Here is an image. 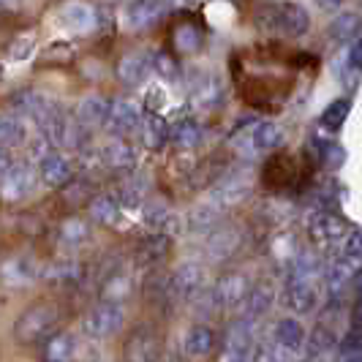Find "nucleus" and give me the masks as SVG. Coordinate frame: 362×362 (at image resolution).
Segmentation results:
<instances>
[{
    "instance_id": "1",
    "label": "nucleus",
    "mask_w": 362,
    "mask_h": 362,
    "mask_svg": "<svg viewBox=\"0 0 362 362\" xmlns=\"http://www.w3.org/2000/svg\"><path fill=\"white\" fill-rule=\"evenodd\" d=\"M262 28H267L272 33H281V36H303L308 33L310 17L303 6H294V3H284V6H267L262 8V17L256 19Z\"/></svg>"
},
{
    "instance_id": "2",
    "label": "nucleus",
    "mask_w": 362,
    "mask_h": 362,
    "mask_svg": "<svg viewBox=\"0 0 362 362\" xmlns=\"http://www.w3.org/2000/svg\"><path fill=\"white\" fill-rule=\"evenodd\" d=\"M57 325V308L52 303H36L17 319L14 335L19 344H38L44 341Z\"/></svg>"
},
{
    "instance_id": "3",
    "label": "nucleus",
    "mask_w": 362,
    "mask_h": 362,
    "mask_svg": "<svg viewBox=\"0 0 362 362\" xmlns=\"http://www.w3.org/2000/svg\"><path fill=\"white\" fill-rule=\"evenodd\" d=\"M126 325V308L115 305V303H101L85 316L82 329L90 338H112L115 332H120Z\"/></svg>"
},
{
    "instance_id": "4",
    "label": "nucleus",
    "mask_w": 362,
    "mask_h": 362,
    "mask_svg": "<svg viewBox=\"0 0 362 362\" xmlns=\"http://www.w3.org/2000/svg\"><path fill=\"white\" fill-rule=\"evenodd\" d=\"M38 126H41V134H44V139L54 147H69V145H76L74 142V131L71 123H69V117H66V112L60 107H54V104H47V107L41 109V115L36 117Z\"/></svg>"
},
{
    "instance_id": "5",
    "label": "nucleus",
    "mask_w": 362,
    "mask_h": 362,
    "mask_svg": "<svg viewBox=\"0 0 362 362\" xmlns=\"http://www.w3.org/2000/svg\"><path fill=\"white\" fill-rule=\"evenodd\" d=\"M33 188H36V172L28 163L14 161L0 177V194H3V199L8 202H19L25 197H30Z\"/></svg>"
},
{
    "instance_id": "6",
    "label": "nucleus",
    "mask_w": 362,
    "mask_h": 362,
    "mask_svg": "<svg viewBox=\"0 0 362 362\" xmlns=\"http://www.w3.org/2000/svg\"><path fill=\"white\" fill-rule=\"evenodd\" d=\"M204 286V267L197 262H188L182 264L180 270H175L166 281V294L175 297V300H191L197 297Z\"/></svg>"
},
{
    "instance_id": "7",
    "label": "nucleus",
    "mask_w": 362,
    "mask_h": 362,
    "mask_svg": "<svg viewBox=\"0 0 362 362\" xmlns=\"http://www.w3.org/2000/svg\"><path fill=\"white\" fill-rule=\"evenodd\" d=\"M251 191H254V175L251 172H232L229 177H223L216 185L210 204L213 207H232L237 202L248 199Z\"/></svg>"
},
{
    "instance_id": "8",
    "label": "nucleus",
    "mask_w": 362,
    "mask_h": 362,
    "mask_svg": "<svg viewBox=\"0 0 362 362\" xmlns=\"http://www.w3.org/2000/svg\"><path fill=\"white\" fill-rule=\"evenodd\" d=\"M357 281H360V275L354 272V267H351L346 259L329 262L327 270L322 272V284H325V289L332 303H341L346 297V291H349V286H351V284L357 286Z\"/></svg>"
},
{
    "instance_id": "9",
    "label": "nucleus",
    "mask_w": 362,
    "mask_h": 362,
    "mask_svg": "<svg viewBox=\"0 0 362 362\" xmlns=\"http://www.w3.org/2000/svg\"><path fill=\"white\" fill-rule=\"evenodd\" d=\"M346 221L341 216H335V213H329V210H322V213H316V216L308 221V235L313 237V243H319V245H335V243H341L346 240Z\"/></svg>"
},
{
    "instance_id": "10",
    "label": "nucleus",
    "mask_w": 362,
    "mask_h": 362,
    "mask_svg": "<svg viewBox=\"0 0 362 362\" xmlns=\"http://www.w3.org/2000/svg\"><path fill=\"white\" fill-rule=\"evenodd\" d=\"M248 289H251V284H248V278L243 272L223 275L216 284V289H213V305L216 308H237V305H243Z\"/></svg>"
},
{
    "instance_id": "11",
    "label": "nucleus",
    "mask_w": 362,
    "mask_h": 362,
    "mask_svg": "<svg viewBox=\"0 0 362 362\" xmlns=\"http://www.w3.org/2000/svg\"><path fill=\"white\" fill-rule=\"evenodd\" d=\"M158 349H161L158 332L150 329V327H136L126 344V360L128 362H156Z\"/></svg>"
},
{
    "instance_id": "12",
    "label": "nucleus",
    "mask_w": 362,
    "mask_h": 362,
    "mask_svg": "<svg viewBox=\"0 0 362 362\" xmlns=\"http://www.w3.org/2000/svg\"><path fill=\"white\" fill-rule=\"evenodd\" d=\"M319 297H322V284H316V281H286L284 300L294 313H310L319 305Z\"/></svg>"
},
{
    "instance_id": "13",
    "label": "nucleus",
    "mask_w": 362,
    "mask_h": 362,
    "mask_svg": "<svg viewBox=\"0 0 362 362\" xmlns=\"http://www.w3.org/2000/svg\"><path fill=\"white\" fill-rule=\"evenodd\" d=\"M0 278L8 286H28L41 278V264L33 256H14L0 267Z\"/></svg>"
},
{
    "instance_id": "14",
    "label": "nucleus",
    "mask_w": 362,
    "mask_h": 362,
    "mask_svg": "<svg viewBox=\"0 0 362 362\" xmlns=\"http://www.w3.org/2000/svg\"><path fill=\"white\" fill-rule=\"evenodd\" d=\"M153 71V57L147 52H128L117 63V79L128 88H139L145 85L147 76Z\"/></svg>"
},
{
    "instance_id": "15",
    "label": "nucleus",
    "mask_w": 362,
    "mask_h": 362,
    "mask_svg": "<svg viewBox=\"0 0 362 362\" xmlns=\"http://www.w3.org/2000/svg\"><path fill=\"white\" fill-rule=\"evenodd\" d=\"M107 126L109 131H115L117 136L123 134H131L142 126V115H139V107L131 104L126 98H117L109 104V115H107Z\"/></svg>"
},
{
    "instance_id": "16",
    "label": "nucleus",
    "mask_w": 362,
    "mask_h": 362,
    "mask_svg": "<svg viewBox=\"0 0 362 362\" xmlns=\"http://www.w3.org/2000/svg\"><path fill=\"white\" fill-rule=\"evenodd\" d=\"M98 156V163L107 166V169H115V172H131L136 166V153L134 147L123 142V139H112L101 150H95Z\"/></svg>"
},
{
    "instance_id": "17",
    "label": "nucleus",
    "mask_w": 362,
    "mask_h": 362,
    "mask_svg": "<svg viewBox=\"0 0 362 362\" xmlns=\"http://www.w3.org/2000/svg\"><path fill=\"white\" fill-rule=\"evenodd\" d=\"M85 264L82 262H74V259H60L52 262L47 270H41V278L49 281L52 286H76L85 281Z\"/></svg>"
},
{
    "instance_id": "18",
    "label": "nucleus",
    "mask_w": 362,
    "mask_h": 362,
    "mask_svg": "<svg viewBox=\"0 0 362 362\" xmlns=\"http://www.w3.org/2000/svg\"><path fill=\"white\" fill-rule=\"evenodd\" d=\"M63 25L74 30V33H90L93 28L101 25V17H98V8L95 6H85V3H74V6H66L63 8Z\"/></svg>"
},
{
    "instance_id": "19",
    "label": "nucleus",
    "mask_w": 362,
    "mask_h": 362,
    "mask_svg": "<svg viewBox=\"0 0 362 362\" xmlns=\"http://www.w3.org/2000/svg\"><path fill=\"white\" fill-rule=\"evenodd\" d=\"M38 172H41V180L47 182V185H54V188L69 185V182L74 180L71 161H69V158H63V156H57V153L44 156V158L38 161Z\"/></svg>"
},
{
    "instance_id": "20",
    "label": "nucleus",
    "mask_w": 362,
    "mask_h": 362,
    "mask_svg": "<svg viewBox=\"0 0 362 362\" xmlns=\"http://www.w3.org/2000/svg\"><path fill=\"white\" fill-rule=\"evenodd\" d=\"M272 303H275V286L267 284V281H262L259 286H251V289H248L245 300H243V313H245V319L251 322V319L264 316V313L272 308Z\"/></svg>"
},
{
    "instance_id": "21",
    "label": "nucleus",
    "mask_w": 362,
    "mask_h": 362,
    "mask_svg": "<svg viewBox=\"0 0 362 362\" xmlns=\"http://www.w3.org/2000/svg\"><path fill=\"white\" fill-rule=\"evenodd\" d=\"M109 115V101L101 95H88L79 101L76 107V123L79 128H101L107 123Z\"/></svg>"
},
{
    "instance_id": "22",
    "label": "nucleus",
    "mask_w": 362,
    "mask_h": 362,
    "mask_svg": "<svg viewBox=\"0 0 362 362\" xmlns=\"http://www.w3.org/2000/svg\"><path fill=\"white\" fill-rule=\"evenodd\" d=\"M221 98H223V90H221V82L213 74H202L191 85V101L199 109H216L221 104Z\"/></svg>"
},
{
    "instance_id": "23",
    "label": "nucleus",
    "mask_w": 362,
    "mask_h": 362,
    "mask_svg": "<svg viewBox=\"0 0 362 362\" xmlns=\"http://www.w3.org/2000/svg\"><path fill=\"white\" fill-rule=\"evenodd\" d=\"M169 248H172L169 237L150 235V237H145L139 245H136V251H134V259H136V264H142V267H150V264H158V262H163V259H166V254H169Z\"/></svg>"
},
{
    "instance_id": "24",
    "label": "nucleus",
    "mask_w": 362,
    "mask_h": 362,
    "mask_svg": "<svg viewBox=\"0 0 362 362\" xmlns=\"http://www.w3.org/2000/svg\"><path fill=\"white\" fill-rule=\"evenodd\" d=\"M166 11H169V6H163V3H131L126 6V22L139 30V28L156 25Z\"/></svg>"
},
{
    "instance_id": "25",
    "label": "nucleus",
    "mask_w": 362,
    "mask_h": 362,
    "mask_svg": "<svg viewBox=\"0 0 362 362\" xmlns=\"http://www.w3.org/2000/svg\"><path fill=\"white\" fill-rule=\"evenodd\" d=\"M57 240H60V245L79 248V245H85V243L90 240V223L79 216L66 218V221L60 223V229H57Z\"/></svg>"
},
{
    "instance_id": "26",
    "label": "nucleus",
    "mask_w": 362,
    "mask_h": 362,
    "mask_svg": "<svg viewBox=\"0 0 362 362\" xmlns=\"http://www.w3.org/2000/svg\"><path fill=\"white\" fill-rule=\"evenodd\" d=\"M142 142L153 153H158V150L166 147V142H169V126H166V120H163L161 115H147L145 120H142Z\"/></svg>"
},
{
    "instance_id": "27",
    "label": "nucleus",
    "mask_w": 362,
    "mask_h": 362,
    "mask_svg": "<svg viewBox=\"0 0 362 362\" xmlns=\"http://www.w3.org/2000/svg\"><path fill=\"white\" fill-rule=\"evenodd\" d=\"M254 346V327L248 319H240L226 332V354H251Z\"/></svg>"
},
{
    "instance_id": "28",
    "label": "nucleus",
    "mask_w": 362,
    "mask_h": 362,
    "mask_svg": "<svg viewBox=\"0 0 362 362\" xmlns=\"http://www.w3.org/2000/svg\"><path fill=\"white\" fill-rule=\"evenodd\" d=\"M169 142L175 147H180V150H197L202 145V128L197 120H191V117H185L180 120L177 126L169 128Z\"/></svg>"
},
{
    "instance_id": "29",
    "label": "nucleus",
    "mask_w": 362,
    "mask_h": 362,
    "mask_svg": "<svg viewBox=\"0 0 362 362\" xmlns=\"http://www.w3.org/2000/svg\"><path fill=\"white\" fill-rule=\"evenodd\" d=\"M284 142H286V136H284L281 126H275V123H259L251 134V147L256 153H272Z\"/></svg>"
},
{
    "instance_id": "30",
    "label": "nucleus",
    "mask_w": 362,
    "mask_h": 362,
    "mask_svg": "<svg viewBox=\"0 0 362 362\" xmlns=\"http://www.w3.org/2000/svg\"><path fill=\"white\" fill-rule=\"evenodd\" d=\"M275 341L281 349H286V351H300L303 344H305V332H303V325L300 322H294V319H281L278 325H275Z\"/></svg>"
},
{
    "instance_id": "31",
    "label": "nucleus",
    "mask_w": 362,
    "mask_h": 362,
    "mask_svg": "<svg viewBox=\"0 0 362 362\" xmlns=\"http://www.w3.org/2000/svg\"><path fill=\"white\" fill-rule=\"evenodd\" d=\"M237 248H240V232H237V229H226V226L218 229L216 235L210 237V245H207V251H210V256H213L216 262L229 259Z\"/></svg>"
},
{
    "instance_id": "32",
    "label": "nucleus",
    "mask_w": 362,
    "mask_h": 362,
    "mask_svg": "<svg viewBox=\"0 0 362 362\" xmlns=\"http://www.w3.org/2000/svg\"><path fill=\"white\" fill-rule=\"evenodd\" d=\"M216 349V335L210 327H191L185 332V351L191 357H207Z\"/></svg>"
},
{
    "instance_id": "33",
    "label": "nucleus",
    "mask_w": 362,
    "mask_h": 362,
    "mask_svg": "<svg viewBox=\"0 0 362 362\" xmlns=\"http://www.w3.org/2000/svg\"><path fill=\"white\" fill-rule=\"evenodd\" d=\"M131 294V278L126 272H109L104 278V286H101V297L104 303H115V305H123V300H128Z\"/></svg>"
},
{
    "instance_id": "34",
    "label": "nucleus",
    "mask_w": 362,
    "mask_h": 362,
    "mask_svg": "<svg viewBox=\"0 0 362 362\" xmlns=\"http://www.w3.org/2000/svg\"><path fill=\"white\" fill-rule=\"evenodd\" d=\"M76 357V341L69 332L54 335L49 344L44 346V360L47 362H71Z\"/></svg>"
},
{
    "instance_id": "35",
    "label": "nucleus",
    "mask_w": 362,
    "mask_h": 362,
    "mask_svg": "<svg viewBox=\"0 0 362 362\" xmlns=\"http://www.w3.org/2000/svg\"><path fill=\"white\" fill-rule=\"evenodd\" d=\"M11 109L14 112H19V115H28V117H38L41 115V109L47 107L49 101L41 95V93H36V90H19V93H14L11 95Z\"/></svg>"
},
{
    "instance_id": "36",
    "label": "nucleus",
    "mask_w": 362,
    "mask_h": 362,
    "mask_svg": "<svg viewBox=\"0 0 362 362\" xmlns=\"http://www.w3.org/2000/svg\"><path fill=\"white\" fill-rule=\"evenodd\" d=\"M357 33H360V17L357 14H341V17L332 19V25H329V38L335 44L357 41Z\"/></svg>"
},
{
    "instance_id": "37",
    "label": "nucleus",
    "mask_w": 362,
    "mask_h": 362,
    "mask_svg": "<svg viewBox=\"0 0 362 362\" xmlns=\"http://www.w3.org/2000/svg\"><path fill=\"white\" fill-rule=\"evenodd\" d=\"M338 346V338H335V329L319 325L308 338V357H327L332 349Z\"/></svg>"
},
{
    "instance_id": "38",
    "label": "nucleus",
    "mask_w": 362,
    "mask_h": 362,
    "mask_svg": "<svg viewBox=\"0 0 362 362\" xmlns=\"http://www.w3.org/2000/svg\"><path fill=\"white\" fill-rule=\"evenodd\" d=\"M145 197H147V180L142 175H128L126 180L117 185V199L123 202V204H128V207L136 204V202H142Z\"/></svg>"
},
{
    "instance_id": "39",
    "label": "nucleus",
    "mask_w": 362,
    "mask_h": 362,
    "mask_svg": "<svg viewBox=\"0 0 362 362\" xmlns=\"http://www.w3.org/2000/svg\"><path fill=\"white\" fill-rule=\"evenodd\" d=\"M90 218L93 221H98V223H115V221L120 218V204L115 202V197L101 194V197H95V199H93Z\"/></svg>"
},
{
    "instance_id": "40",
    "label": "nucleus",
    "mask_w": 362,
    "mask_h": 362,
    "mask_svg": "<svg viewBox=\"0 0 362 362\" xmlns=\"http://www.w3.org/2000/svg\"><path fill=\"white\" fill-rule=\"evenodd\" d=\"M175 47H177L180 52H197L202 47V30L194 28L191 22L177 25V28H175Z\"/></svg>"
},
{
    "instance_id": "41",
    "label": "nucleus",
    "mask_w": 362,
    "mask_h": 362,
    "mask_svg": "<svg viewBox=\"0 0 362 362\" xmlns=\"http://www.w3.org/2000/svg\"><path fill=\"white\" fill-rule=\"evenodd\" d=\"M346 117H349V98H338L322 112V126L329 131H338L346 123Z\"/></svg>"
},
{
    "instance_id": "42",
    "label": "nucleus",
    "mask_w": 362,
    "mask_h": 362,
    "mask_svg": "<svg viewBox=\"0 0 362 362\" xmlns=\"http://www.w3.org/2000/svg\"><path fill=\"white\" fill-rule=\"evenodd\" d=\"M22 136H25L22 123H19V120H14V117L0 115V147L6 150V147L19 145V142H22Z\"/></svg>"
},
{
    "instance_id": "43",
    "label": "nucleus",
    "mask_w": 362,
    "mask_h": 362,
    "mask_svg": "<svg viewBox=\"0 0 362 362\" xmlns=\"http://www.w3.org/2000/svg\"><path fill=\"white\" fill-rule=\"evenodd\" d=\"M172 210L163 204V202H158V199H150L145 204V223H150V226H156V229H166V223L172 221Z\"/></svg>"
},
{
    "instance_id": "44",
    "label": "nucleus",
    "mask_w": 362,
    "mask_h": 362,
    "mask_svg": "<svg viewBox=\"0 0 362 362\" xmlns=\"http://www.w3.org/2000/svg\"><path fill=\"white\" fill-rule=\"evenodd\" d=\"M153 71L163 79H180V66L169 52H158L153 57Z\"/></svg>"
},
{
    "instance_id": "45",
    "label": "nucleus",
    "mask_w": 362,
    "mask_h": 362,
    "mask_svg": "<svg viewBox=\"0 0 362 362\" xmlns=\"http://www.w3.org/2000/svg\"><path fill=\"white\" fill-rule=\"evenodd\" d=\"M344 259L351 264V267H357V264H360V259H362V235H360V229H354L351 235L346 237Z\"/></svg>"
},
{
    "instance_id": "46",
    "label": "nucleus",
    "mask_w": 362,
    "mask_h": 362,
    "mask_svg": "<svg viewBox=\"0 0 362 362\" xmlns=\"http://www.w3.org/2000/svg\"><path fill=\"white\" fill-rule=\"evenodd\" d=\"M216 218H218V207L213 204H202L191 213V226L197 229H207V226H216Z\"/></svg>"
},
{
    "instance_id": "47",
    "label": "nucleus",
    "mask_w": 362,
    "mask_h": 362,
    "mask_svg": "<svg viewBox=\"0 0 362 362\" xmlns=\"http://www.w3.org/2000/svg\"><path fill=\"white\" fill-rule=\"evenodd\" d=\"M319 158L325 166H332V169H338L346 158V150L341 145H322L319 147Z\"/></svg>"
},
{
    "instance_id": "48",
    "label": "nucleus",
    "mask_w": 362,
    "mask_h": 362,
    "mask_svg": "<svg viewBox=\"0 0 362 362\" xmlns=\"http://www.w3.org/2000/svg\"><path fill=\"white\" fill-rule=\"evenodd\" d=\"M360 349H362L360 329H349L344 338H341V357H351V354H360Z\"/></svg>"
},
{
    "instance_id": "49",
    "label": "nucleus",
    "mask_w": 362,
    "mask_h": 362,
    "mask_svg": "<svg viewBox=\"0 0 362 362\" xmlns=\"http://www.w3.org/2000/svg\"><path fill=\"white\" fill-rule=\"evenodd\" d=\"M262 362H294V354L286 351V349H281V346H272V349L264 351Z\"/></svg>"
},
{
    "instance_id": "50",
    "label": "nucleus",
    "mask_w": 362,
    "mask_h": 362,
    "mask_svg": "<svg viewBox=\"0 0 362 362\" xmlns=\"http://www.w3.org/2000/svg\"><path fill=\"white\" fill-rule=\"evenodd\" d=\"M346 66L351 69V71H357L362 66V44L360 41H351V47H349V52H346Z\"/></svg>"
},
{
    "instance_id": "51",
    "label": "nucleus",
    "mask_w": 362,
    "mask_h": 362,
    "mask_svg": "<svg viewBox=\"0 0 362 362\" xmlns=\"http://www.w3.org/2000/svg\"><path fill=\"white\" fill-rule=\"evenodd\" d=\"M30 52H33V41H30V38H22V41H17V44L11 47V57H14V60H28Z\"/></svg>"
},
{
    "instance_id": "52",
    "label": "nucleus",
    "mask_w": 362,
    "mask_h": 362,
    "mask_svg": "<svg viewBox=\"0 0 362 362\" xmlns=\"http://www.w3.org/2000/svg\"><path fill=\"white\" fill-rule=\"evenodd\" d=\"M11 163H14V158L8 156V150H3V147H0V177H3V172H6Z\"/></svg>"
},
{
    "instance_id": "53",
    "label": "nucleus",
    "mask_w": 362,
    "mask_h": 362,
    "mask_svg": "<svg viewBox=\"0 0 362 362\" xmlns=\"http://www.w3.org/2000/svg\"><path fill=\"white\" fill-rule=\"evenodd\" d=\"M319 8L322 11H335V8H341V3H319Z\"/></svg>"
},
{
    "instance_id": "54",
    "label": "nucleus",
    "mask_w": 362,
    "mask_h": 362,
    "mask_svg": "<svg viewBox=\"0 0 362 362\" xmlns=\"http://www.w3.org/2000/svg\"><path fill=\"white\" fill-rule=\"evenodd\" d=\"M341 362H362L360 354H351V357H341Z\"/></svg>"
},
{
    "instance_id": "55",
    "label": "nucleus",
    "mask_w": 362,
    "mask_h": 362,
    "mask_svg": "<svg viewBox=\"0 0 362 362\" xmlns=\"http://www.w3.org/2000/svg\"><path fill=\"white\" fill-rule=\"evenodd\" d=\"M305 362H327V357H308Z\"/></svg>"
},
{
    "instance_id": "56",
    "label": "nucleus",
    "mask_w": 362,
    "mask_h": 362,
    "mask_svg": "<svg viewBox=\"0 0 362 362\" xmlns=\"http://www.w3.org/2000/svg\"><path fill=\"white\" fill-rule=\"evenodd\" d=\"M156 362H177L175 357H163V360H156Z\"/></svg>"
}]
</instances>
